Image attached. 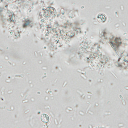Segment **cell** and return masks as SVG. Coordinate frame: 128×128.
<instances>
[{"label":"cell","mask_w":128,"mask_h":128,"mask_svg":"<svg viewBox=\"0 0 128 128\" xmlns=\"http://www.w3.org/2000/svg\"><path fill=\"white\" fill-rule=\"evenodd\" d=\"M56 15V11L55 9L53 7H48L44 10L43 16L45 18L51 19L54 18Z\"/></svg>","instance_id":"1"},{"label":"cell","mask_w":128,"mask_h":128,"mask_svg":"<svg viewBox=\"0 0 128 128\" xmlns=\"http://www.w3.org/2000/svg\"><path fill=\"white\" fill-rule=\"evenodd\" d=\"M41 119L42 121L44 123H46V124L50 122V118L49 116L46 114H42L41 115Z\"/></svg>","instance_id":"2"},{"label":"cell","mask_w":128,"mask_h":128,"mask_svg":"<svg viewBox=\"0 0 128 128\" xmlns=\"http://www.w3.org/2000/svg\"><path fill=\"white\" fill-rule=\"evenodd\" d=\"M97 18H98V20L100 22L102 23H105L107 20L106 16L103 14H99L97 16Z\"/></svg>","instance_id":"3"}]
</instances>
